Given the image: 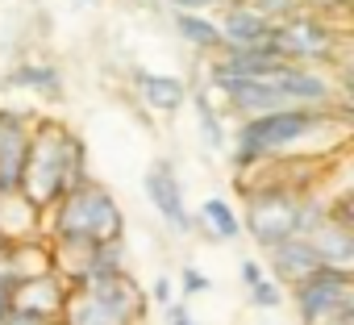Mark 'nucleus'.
<instances>
[{
    "label": "nucleus",
    "instance_id": "nucleus-1",
    "mask_svg": "<svg viewBox=\"0 0 354 325\" xmlns=\"http://www.w3.org/2000/svg\"><path fill=\"white\" fill-rule=\"evenodd\" d=\"M80 180H88V171H84V142L71 129H63V125H34L17 192H26L46 213Z\"/></svg>",
    "mask_w": 354,
    "mask_h": 325
},
{
    "label": "nucleus",
    "instance_id": "nucleus-2",
    "mask_svg": "<svg viewBox=\"0 0 354 325\" xmlns=\"http://www.w3.org/2000/svg\"><path fill=\"white\" fill-rule=\"evenodd\" d=\"M333 121L325 113V104H275V109H263V113H250L238 129V162L250 167V162L275 154V150H288L313 133H325Z\"/></svg>",
    "mask_w": 354,
    "mask_h": 325
},
{
    "label": "nucleus",
    "instance_id": "nucleus-3",
    "mask_svg": "<svg viewBox=\"0 0 354 325\" xmlns=\"http://www.w3.org/2000/svg\"><path fill=\"white\" fill-rule=\"evenodd\" d=\"M50 234L55 238H75V242H88V246H117L121 242V230H125V217L117 209V201L80 180L75 188H67L50 209Z\"/></svg>",
    "mask_w": 354,
    "mask_h": 325
},
{
    "label": "nucleus",
    "instance_id": "nucleus-4",
    "mask_svg": "<svg viewBox=\"0 0 354 325\" xmlns=\"http://www.w3.org/2000/svg\"><path fill=\"white\" fill-rule=\"evenodd\" d=\"M142 292L138 284L113 267L104 275H92V279H80L71 284V296H67V308L63 317L67 321H104V325H121V321H138L142 317Z\"/></svg>",
    "mask_w": 354,
    "mask_h": 325
},
{
    "label": "nucleus",
    "instance_id": "nucleus-5",
    "mask_svg": "<svg viewBox=\"0 0 354 325\" xmlns=\"http://www.w3.org/2000/svg\"><path fill=\"white\" fill-rule=\"evenodd\" d=\"M321 217H325V205H313L288 188H254L246 205V230L263 246L292 238V234H308Z\"/></svg>",
    "mask_w": 354,
    "mask_h": 325
},
{
    "label": "nucleus",
    "instance_id": "nucleus-6",
    "mask_svg": "<svg viewBox=\"0 0 354 325\" xmlns=\"http://www.w3.org/2000/svg\"><path fill=\"white\" fill-rule=\"evenodd\" d=\"M296 288V308L304 321H354V275L350 267H333L321 263L317 271H308Z\"/></svg>",
    "mask_w": 354,
    "mask_h": 325
},
{
    "label": "nucleus",
    "instance_id": "nucleus-7",
    "mask_svg": "<svg viewBox=\"0 0 354 325\" xmlns=\"http://www.w3.org/2000/svg\"><path fill=\"white\" fill-rule=\"evenodd\" d=\"M279 59L288 63H329L333 59V46H337V34L321 21V17H308V13H288L271 26V42H267Z\"/></svg>",
    "mask_w": 354,
    "mask_h": 325
},
{
    "label": "nucleus",
    "instance_id": "nucleus-8",
    "mask_svg": "<svg viewBox=\"0 0 354 325\" xmlns=\"http://www.w3.org/2000/svg\"><path fill=\"white\" fill-rule=\"evenodd\" d=\"M67 296H71V279L55 267L38 271V275H26L13 284V300H9V321H55L63 317L67 308Z\"/></svg>",
    "mask_w": 354,
    "mask_h": 325
},
{
    "label": "nucleus",
    "instance_id": "nucleus-9",
    "mask_svg": "<svg viewBox=\"0 0 354 325\" xmlns=\"http://www.w3.org/2000/svg\"><path fill=\"white\" fill-rule=\"evenodd\" d=\"M30 150V125L21 113H0V192H13L21 184Z\"/></svg>",
    "mask_w": 354,
    "mask_h": 325
},
{
    "label": "nucleus",
    "instance_id": "nucleus-10",
    "mask_svg": "<svg viewBox=\"0 0 354 325\" xmlns=\"http://www.w3.org/2000/svg\"><path fill=\"white\" fill-rule=\"evenodd\" d=\"M146 196H150V205L175 225V230H188L192 221H188V209H184V192H180V180H175V167L167 158H158L154 167L146 171Z\"/></svg>",
    "mask_w": 354,
    "mask_h": 325
},
{
    "label": "nucleus",
    "instance_id": "nucleus-11",
    "mask_svg": "<svg viewBox=\"0 0 354 325\" xmlns=\"http://www.w3.org/2000/svg\"><path fill=\"white\" fill-rule=\"evenodd\" d=\"M267 250H271V271H275L283 284H300L308 271L321 267V254H317V246H313L304 234L279 238V242H271Z\"/></svg>",
    "mask_w": 354,
    "mask_h": 325
},
{
    "label": "nucleus",
    "instance_id": "nucleus-12",
    "mask_svg": "<svg viewBox=\"0 0 354 325\" xmlns=\"http://www.w3.org/2000/svg\"><path fill=\"white\" fill-rule=\"evenodd\" d=\"M271 26L275 21H267L263 13H254L246 0H238V5L221 17V42L225 46H267L271 42Z\"/></svg>",
    "mask_w": 354,
    "mask_h": 325
},
{
    "label": "nucleus",
    "instance_id": "nucleus-13",
    "mask_svg": "<svg viewBox=\"0 0 354 325\" xmlns=\"http://www.w3.org/2000/svg\"><path fill=\"white\" fill-rule=\"evenodd\" d=\"M42 221V209L26 196V192H0V238L5 242H21V238H34Z\"/></svg>",
    "mask_w": 354,
    "mask_h": 325
},
{
    "label": "nucleus",
    "instance_id": "nucleus-14",
    "mask_svg": "<svg viewBox=\"0 0 354 325\" xmlns=\"http://www.w3.org/2000/svg\"><path fill=\"white\" fill-rule=\"evenodd\" d=\"M138 92H142V100H146L154 113H175V109L188 100L184 80H175V75H150V71L138 75Z\"/></svg>",
    "mask_w": 354,
    "mask_h": 325
},
{
    "label": "nucleus",
    "instance_id": "nucleus-15",
    "mask_svg": "<svg viewBox=\"0 0 354 325\" xmlns=\"http://www.w3.org/2000/svg\"><path fill=\"white\" fill-rule=\"evenodd\" d=\"M175 26H180V34H184L192 46H201V50L221 46V30H217V21L201 17L196 9H180V13H175Z\"/></svg>",
    "mask_w": 354,
    "mask_h": 325
},
{
    "label": "nucleus",
    "instance_id": "nucleus-16",
    "mask_svg": "<svg viewBox=\"0 0 354 325\" xmlns=\"http://www.w3.org/2000/svg\"><path fill=\"white\" fill-rule=\"evenodd\" d=\"M13 84H17V88H34V92H42V96H55V92H59V71H55V67H42V63H30V67H21V71L13 75Z\"/></svg>",
    "mask_w": 354,
    "mask_h": 325
},
{
    "label": "nucleus",
    "instance_id": "nucleus-17",
    "mask_svg": "<svg viewBox=\"0 0 354 325\" xmlns=\"http://www.w3.org/2000/svg\"><path fill=\"white\" fill-rule=\"evenodd\" d=\"M201 213H205V221L213 225V234H217V238H238V230H242V225H238V217H234V209H230L225 201H217V196H213V201H205V209H201Z\"/></svg>",
    "mask_w": 354,
    "mask_h": 325
},
{
    "label": "nucleus",
    "instance_id": "nucleus-18",
    "mask_svg": "<svg viewBox=\"0 0 354 325\" xmlns=\"http://www.w3.org/2000/svg\"><path fill=\"white\" fill-rule=\"evenodd\" d=\"M246 5H250L254 13H263L267 21H279V17L296 13V5H300V0H246Z\"/></svg>",
    "mask_w": 354,
    "mask_h": 325
},
{
    "label": "nucleus",
    "instance_id": "nucleus-19",
    "mask_svg": "<svg viewBox=\"0 0 354 325\" xmlns=\"http://www.w3.org/2000/svg\"><path fill=\"white\" fill-rule=\"evenodd\" d=\"M192 100H196V109H201V121H205V138H209L213 146H221V121H217V113H213L209 96H205V92H196Z\"/></svg>",
    "mask_w": 354,
    "mask_h": 325
},
{
    "label": "nucleus",
    "instance_id": "nucleus-20",
    "mask_svg": "<svg viewBox=\"0 0 354 325\" xmlns=\"http://www.w3.org/2000/svg\"><path fill=\"white\" fill-rule=\"evenodd\" d=\"M250 296H254V304H263V308H275L283 296H279V288L275 284H267V279H254L250 284Z\"/></svg>",
    "mask_w": 354,
    "mask_h": 325
},
{
    "label": "nucleus",
    "instance_id": "nucleus-21",
    "mask_svg": "<svg viewBox=\"0 0 354 325\" xmlns=\"http://www.w3.org/2000/svg\"><path fill=\"white\" fill-rule=\"evenodd\" d=\"M9 300H13V275L0 263V321H9Z\"/></svg>",
    "mask_w": 354,
    "mask_h": 325
},
{
    "label": "nucleus",
    "instance_id": "nucleus-22",
    "mask_svg": "<svg viewBox=\"0 0 354 325\" xmlns=\"http://www.w3.org/2000/svg\"><path fill=\"white\" fill-rule=\"evenodd\" d=\"M192 292H209V275H201L196 267L184 271V296H192Z\"/></svg>",
    "mask_w": 354,
    "mask_h": 325
},
{
    "label": "nucleus",
    "instance_id": "nucleus-23",
    "mask_svg": "<svg viewBox=\"0 0 354 325\" xmlns=\"http://www.w3.org/2000/svg\"><path fill=\"white\" fill-rule=\"evenodd\" d=\"M300 5H308V9H317V13H342L346 0H300Z\"/></svg>",
    "mask_w": 354,
    "mask_h": 325
},
{
    "label": "nucleus",
    "instance_id": "nucleus-24",
    "mask_svg": "<svg viewBox=\"0 0 354 325\" xmlns=\"http://www.w3.org/2000/svg\"><path fill=\"white\" fill-rule=\"evenodd\" d=\"M242 279H246V284H254V279H263V267H259L254 259H242Z\"/></svg>",
    "mask_w": 354,
    "mask_h": 325
},
{
    "label": "nucleus",
    "instance_id": "nucleus-25",
    "mask_svg": "<svg viewBox=\"0 0 354 325\" xmlns=\"http://www.w3.org/2000/svg\"><path fill=\"white\" fill-rule=\"evenodd\" d=\"M167 317H171L175 325H192V313H188L184 304H171V308H167Z\"/></svg>",
    "mask_w": 354,
    "mask_h": 325
},
{
    "label": "nucleus",
    "instance_id": "nucleus-26",
    "mask_svg": "<svg viewBox=\"0 0 354 325\" xmlns=\"http://www.w3.org/2000/svg\"><path fill=\"white\" fill-rule=\"evenodd\" d=\"M175 9H209V5H217V0H171Z\"/></svg>",
    "mask_w": 354,
    "mask_h": 325
},
{
    "label": "nucleus",
    "instance_id": "nucleus-27",
    "mask_svg": "<svg viewBox=\"0 0 354 325\" xmlns=\"http://www.w3.org/2000/svg\"><path fill=\"white\" fill-rule=\"evenodd\" d=\"M154 300H158V304H167V300H171V284H167V279H158V284H154Z\"/></svg>",
    "mask_w": 354,
    "mask_h": 325
}]
</instances>
